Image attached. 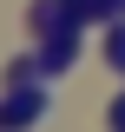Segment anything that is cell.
I'll return each mask as SVG.
<instances>
[{"mask_svg":"<svg viewBox=\"0 0 125 132\" xmlns=\"http://www.w3.org/2000/svg\"><path fill=\"white\" fill-rule=\"evenodd\" d=\"M46 106H53V93L40 79H20L13 93L0 99V132H26V126H40L46 119Z\"/></svg>","mask_w":125,"mask_h":132,"instance_id":"cell-1","label":"cell"},{"mask_svg":"<svg viewBox=\"0 0 125 132\" xmlns=\"http://www.w3.org/2000/svg\"><path fill=\"white\" fill-rule=\"evenodd\" d=\"M73 60H79V20L59 13V27H46V40H40V73H66Z\"/></svg>","mask_w":125,"mask_h":132,"instance_id":"cell-2","label":"cell"},{"mask_svg":"<svg viewBox=\"0 0 125 132\" xmlns=\"http://www.w3.org/2000/svg\"><path fill=\"white\" fill-rule=\"evenodd\" d=\"M105 60H112V66H119V73H125V27H119V20H112V27H105Z\"/></svg>","mask_w":125,"mask_h":132,"instance_id":"cell-3","label":"cell"},{"mask_svg":"<svg viewBox=\"0 0 125 132\" xmlns=\"http://www.w3.org/2000/svg\"><path fill=\"white\" fill-rule=\"evenodd\" d=\"M119 99H125V93H119Z\"/></svg>","mask_w":125,"mask_h":132,"instance_id":"cell-4","label":"cell"}]
</instances>
